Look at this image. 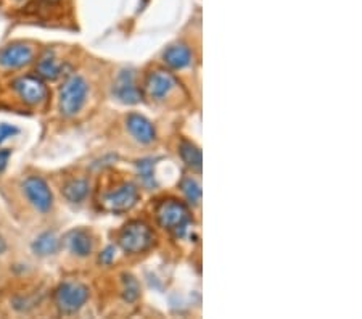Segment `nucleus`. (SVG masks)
<instances>
[{
  "instance_id": "nucleus-10",
  "label": "nucleus",
  "mask_w": 362,
  "mask_h": 319,
  "mask_svg": "<svg viewBox=\"0 0 362 319\" xmlns=\"http://www.w3.org/2000/svg\"><path fill=\"white\" fill-rule=\"evenodd\" d=\"M145 87H147L150 97L161 100V98L166 97L176 87V79H174L172 74L166 72H155L148 74Z\"/></svg>"
},
{
  "instance_id": "nucleus-5",
  "label": "nucleus",
  "mask_w": 362,
  "mask_h": 319,
  "mask_svg": "<svg viewBox=\"0 0 362 319\" xmlns=\"http://www.w3.org/2000/svg\"><path fill=\"white\" fill-rule=\"evenodd\" d=\"M23 190H25L27 201L37 211H41V213L50 211L52 205H54V195H52V190L44 179L37 176H30L23 182Z\"/></svg>"
},
{
  "instance_id": "nucleus-4",
  "label": "nucleus",
  "mask_w": 362,
  "mask_h": 319,
  "mask_svg": "<svg viewBox=\"0 0 362 319\" xmlns=\"http://www.w3.org/2000/svg\"><path fill=\"white\" fill-rule=\"evenodd\" d=\"M89 289L79 283H63L55 290V305L65 314H73L86 305Z\"/></svg>"
},
{
  "instance_id": "nucleus-18",
  "label": "nucleus",
  "mask_w": 362,
  "mask_h": 319,
  "mask_svg": "<svg viewBox=\"0 0 362 319\" xmlns=\"http://www.w3.org/2000/svg\"><path fill=\"white\" fill-rule=\"evenodd\" d=\"M181 187H182V190H184L187 200H189L192 205H200L201 187L199 182H196L195 179H192V177H185V179L182 181Z\"/></svg>"
},
{
  "instance_id": "nucleus-19",
  "label": "nucleus",
  "mask_w": 362,
  "mask_h": 319,
  "mask_svg": "<svg viewBox=\"0 0 362 319\" xmlns=\"http://www.w3.org/2000/svg\"><path fill=\"white\" fill-rule=\"evenodd\" d=\"M139 173H140V177H142L144 184L147 186H152L153 184V165L150 160H142V162H139Z\"/></svg>"
},
{
  "instance_id": "nucleus-23",
  "label": "nucleus",
  "mask_w": 362,
  "mask_h": 319,
  "mask_svg": "<svg viewBox=\"0 0 362 319\" xmlns=\"http://www.w3.org/2000/svg\"><path fill=\"white\" fill-rule=\"evenodd\" d=\"M10 155H12L10 150H7V148L0 150V173L5 171V168L8 165V160H10Z\"/></svg>"
},
{
  "instance_id": "nucleus-8",
  "label": "nucleus",
  "mask_w": 362,
  "mask_h": 319,
  "mask_svg": "<svg viewBox=\"0 0 362 319\" xmlns=\"http://www.w3.org/2000/svg\"><path fill=\"white\" fill-rule=\"evenodd\" d=\"M34 57V52L30 45L15 42L0 50V65L5 68H21Z\"/></svg>"
},
{
  "instance_id": "nucleus-13",
  "label": "nucleus",
  "mask_w": 362,
  "mask_h": 319,
  "mask_svg": "<svg viewBox=\"0 0 362 319\" xmlns=\"http://www.w3.org/2000/svg\"><path fill=\"white\" fill-rule=\"evenodd\" d=\"M163 58L171 68L182 69L192 63V52L189 50V47L182 44L171 45L163 54Z\"/></svg>"
},
{
  "instance_id": "nucleus-12",
  "label": "nucleus",
  "mask_w": 362,
  "mask_h": 319,
  "mask_svg": "<svg viewBox=\"0 0 362 319\" xmlns=\"http://www.w3.org/2000/svg\"><path fill=\"white\" fill-rule=\"evenodd\" d=\"M67 243L69 250H71L76 256L81 258L91 255L93 248L91 234L84 231V229H73V231L67 236Z\"/></svg>"
},
{
  "instance_id": "nucleus-24",
  "label": "nucleus",
  "mask_w": 362,
  "mask_h": 319,
  "mask_svg": "<svg viewBox=\"0 0 362 319\" xmlns=\"http://www.w3.org/2000/svg\"><path fill=\"white\" fill-rule=\"evenodd\" d=\"M3 250H5V241L0 237V253H3Z\"/></svg>"
},
{
  "instance_id": "nucleus-2",
  "label": "nucleus",
  "mask_w": 362,
  "mask_h": 319,
  "mask_svg": "<svg viewBox=\"0 0 362 319\" xmlns=\"http://www.w3.org/2000/svg\"><path fill=\"white\" fill-rule=\"evenodd\" d=\"M89 86L82 76L68 78L60 89V111L65 116H74L82 110L87 100Z\"/></svg>"
},
{
  "instance_id": "nucleus-14",
  "label": "nucleus",
  "mask_w": 362,
  "mask_h": 319,
  "mask_svg": "<svg viewBox=\"0 0 362 319\" xmlns=\"http://www.w3.org/2000/svg\"><path fill=\"white\" fill-rule=\"evenodd\" d=\"M63 72V67L56 62V58L54 57L50 50H47L44 55H42L39 63H37V73H39L41 78L49 79V81H55L56 78L60 76Z\"/></svg>"
},
{
  "instance_id": "nucleus-3",
  "label": "nucleus",
  "mask_w": 362,
  "mask_h": 319,
  "mask_svg": "<svg viewBox=\"0 0 362 319\" xmlns=\"http://www.w3.org/2000/svg\"><path fill=\"white\" fill-rule=\"evenodd\" d=\"M155 236L147 224L142 221H131L120 234V243L128 253H144L153 245Z\"/></svg>"
},
{
  "instance_id": "nucleus-11",
  "label": "nucleus",
  "mask_w": 362,
  "mask_h": 319,
  "mask_svg": "<svg viewBox=\"0 0 362 319\" xmlns=\"http://www.w3.org/2000/svg\"><path fill=\"white\" fill-rule=\"evenodd\" d=\"M128 129L129 133L134 135L139 142L150 144L155 140V128L147 118H144L142 115L133 113L128 116Z\"/></svg>"
},
{
  "instance_id": "nucleus-21",
  "label": "nucleus",
  "mask_w": 362,
  "mask_h": 319,
  "mask_svg": "<svg viewBox=\"0 0 362 319\" xmlns=\"http://www.w3.org/2000/svg\"><path fill=\"white\" fill-rule=\"evenodd\" d=\"M18 134V129L15 126H10V124H0V144L3 142V140H7L8 138H12V135Z\"/></svg>"
},
{
  "instance_id": "nucleus-1",
  "label": "nucleus",
  "mask_w": 362,
  "mask_h": 319,
  "mask_svg": "<svg viewBox=\"0 0 362 319\" xmlns=\"http://www.w3.org/2000/svg\"><path fill=\"white\" fill-rule=\"evenodd\" d=\"M157 219L159 226L182 237L190 224V213L182 201L171 199L159 204L157 208Z\"/></svg>"
},
{
  "instance_id": "nucleus-6",
  "label": "nucleus",
  "mask_w": 362,
  "mask_h": 319,
  "mask_svg": "<svg viewBox=\"0 0 362 319\" xmlns=\"http://www.w3.org/2000/svg\"><path fill=\"white\" fill-rule=\"evenodd\" d=\"M139 200V190L134 184H124L117 187L116 190L110 192L103 199V205L106 210L115 211V213H123L133 208Z\"/></svg>"
},
{
  "instance_id": "nucleus-16",
  "label": "nucleus",
  "mask_w": 362,
  "mask_h": 319,
  "mask_svg": "<svg viewBox=\"0 0 362 319\" xmlns=\"http://www.w3.org/2000/svg\"><path fill=\"white\" fill-rule=\"evenodd\" d=\"M62 192L69 204H81L89 194V182L84 179H73L63 187Z\"/></svg>"
},
{
  "instance_id": "nucleus-15",
  "label": "nucleus",
  "mask_w": 362,
  "mask_h": 319,
  "mask_svg": "<svg viewBox=\"0 0 362 319\" xmlns=\"http://www.w3.org/2000/svg\"><path fill=\"white\" fill-rule=\"evenodd\" d=\"M60 241L54 232H44L42 236L36 239V242L32 243V250L36 255L39 256H49L58 252Z\"/></svg>"
},
{
  "instance_id": "nucleus-9",
  "label": "nucleus",
  "mask_w": 362,
  "mask_h": 319,
  "mask_svg": "<svg viewBox=\"0 0 362 319\" xmlns=\"http://www.w3.org/2000/svg\"><path fill=\"white\" fill-rule=\"evenodd\" d=\"M113 94L123 103H139L142 100V91L137 87L133 72H121L116 78Z\"/></svg>"
},
{
  "instance_id": "nucleus-22",
  "label": "nucleus",
  "mask_w": 362,
  "mask_h": 319,
  "mask_svg": "<svg viewBox=\"0 0 362 319\" xmlns=\"http://www.w3.org/2000/svg\"><path fill=\"white\" fill-rule=\"evenodd\" d=\"M113 258H115V248L108 247L106 250L102 252V255H100V258H98V260H100L102 265H110Z\"/></svg>"
},
{
  "instance_id": "nucleus-17",
  "label": "nucleus",
  "mask_w": 362,
  "mask_h": 319,
  "mask_svg": "<svg viewBox=\"0 0 362 319\" xmlns=\"http://www.w3.org/2000/svg\"><path fill=\"white\" fill-rule=\"evenodd\" d=\"M179 153H181V158L184 160V163L192 170L195 171H200L201 170V152L200 148L194 145L189 140H184V142L181 144V147H179Z\"/></svg>"
},
{
  "instance_id": "nucleus-20",
  "label": "nucleus",
  "mask_w": 362,
  "mask_h": 319,
  "mask_svg": "<svg viewBox=\"0 0 362 319\" xmlns=\"http://www.w3.org/2000/svg\"><path fill=\"white\" fill-rule=\"evenodd\" d=\"M124 284H126L124 298L128 300V302H134V300L139 297V284H137V280H135L134 278H126Z\"/></svg>"
},
{
  "instance_id": "nucleus-7",
  "label": "nucleus",
  "mask_w": 362,
  "mask_h": 319,
  "mask_svg": "<svg viewBox=\"0 0 362 319\" xmlns=\"http://www.w3.org/2000/svg\"><path fill=\"white\" fill-rule=\"evenodd\" d=\"M13 87H15L18 96H20L23 102L27 103V105H37V103H41L47 97V87L44 86V82L37 78H18L16 81L13 82Z\"/></svg>"
}]
</instances>
